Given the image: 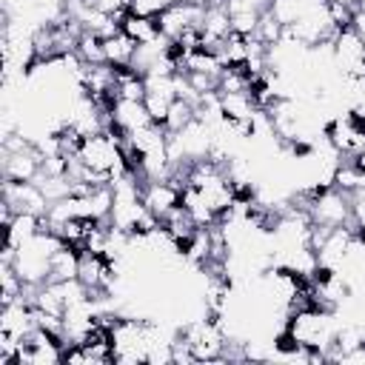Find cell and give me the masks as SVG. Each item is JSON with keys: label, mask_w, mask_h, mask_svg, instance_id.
<instances>
[{"label": "cell", "mask_w": 365, "mask_h": 365, "mask_svg": "<svg viewBox=\"0 0 365 365\" xmlns=\"http://www.w3.org/2000/svg\"><path fill=\"white\" fill-rule=\"evenodd\" d=\"M177 336L185 342V348L191 351V359L194 362H217V359H225L228 354V331L225 325L220 322L217 314H205L200 319H188Z\"/></svg>", "instance_id": "cell-1"}, {"label": "cell", "mask_w": 365, "mask_h": 365, "mask_svg": "<svg viewBox=\"0 0 365 365\" xmlns=\"http://www.w3.org/2000/svg\"><path fill=\"white\" fill-rule=\"evenodd\" d=\"M3 225L14 217V214H37L46 217L51 208V200L43 194V188L37 185V180H3Z\"/></svg>", "instance_id": "cell-2"}, {"label": "cell", "mask_w": 365, "mask_h": 365, "mask_svg": "<svg viewBox=\"0 0 365 365\" xmlns=\"http://www.w3.org/2000/svg\"><path fill=\"white\" fill-rule=\"evenodd\" d=\"M285 37L299 43L302 48H317V46H328L334 37H336V26L328 14V6L325 3H317L311 6L297 23H291L285 29Z\"/></svg>", "instance_id": "cell-3"}, {"label": "cell", "mask_w": 365, "mask_h": 365, "mask_svg": "<svg viewBox=\"0 0 365 365\" xmlns=\"http://www.w3.org/2000/svg\"><path fill=\"white\" fill-rule=\"evenodd\" d=\"M140 200H143V205H145L157 220H163V217H168L174 208L182 205V188H180L171 177H165V180H145V182L140 185Z\"/></svg>", "instance_id": "cell-4"}, {"label": "cell", "mask_w": 365, "mask_h": 365, "mask_svg": "<svg viewBox=\"0 0 365 365\" xmlns=\"http://www.w3.org/2000/svg\"><path fill=\"white\" fill-rule=\"evenodd\" d=\"M202 14H205V6H197V3H191V0H182V3L171 6L168 11H163V14L157 17V23H160L163 37H168V40L174 43L182 31L197 29V26L202 23Z\"/></svg>", "instance_id": "cell-5"}, {"label": "cell", "mask_w": 365, "mask_h": 365, "mask_svg": "<svg viewBox=\"0 0 365 365\" xmlns=\"http://www.w3.org/2000/svg\"><path fill=\"white\" fill-rule=\"evenodd\" d=\"M46 228V220L37 214H14L6 225H3V259H11V254L29 242L34 234H40Z\"/></svg>", "instance_id": "cell-6"}, {"label": "cell", "mask_w": 365, "mask_h": 365, "mask_svg": "<svg viewBox=\"0 0 365 365\" xmlns=\"http://www.w3.org/2000/svg\"><path fill=\"white\" fill-rule=\"evenodd\" d=\"M148 123L154 120L148 117L143 100H114V106L108 108V128H114L117 134H131Z\"/></svg>", "instance_id": "cell-7"}, {"label": "cell", "mask_w": 365, "mask_h": 365, "mask_svg": "<svg viewBox=\"0 0 365 365\" xmlns=\"http://www.w3.org/2000/svg\"><path fill=\"white\" fill-rule=\"evenodd\" d=\"M120 31L128 34L137 46H148V43H157V40L163 37L157 17L137 14V11H125V14L120 17Z\"/></svg>", "instance_id": "cell-8"}, {"label": "cell", "mask_w": 365, "mask_h": 365, "mask_svg": "<svg viewBox=\"0 0 365 365\" xmlns=\"http://www.w3.org/2000/svg\"><path fill=\"white\" fill-rule=\"evenodd\" d=\"M100 40H103V60H106L108 66H114V68H128V66H134L137 43H134L128 34H123V31L117 29V31L100 37Z\"/></svg>", "instance_id": "cell-9"}, {"label": "cell", "mask_w": 365, "mask_h": 365, "mask_svg": "<svg viewBox=\"0 0 365 365\" xmlns=\"http://www.w3.org/2000/svg\"><path fill=\"white\" fill-rule=\"evenodd\" d=\"M77 265H80V251L71 245H60L51 254L48 262V279L46 282H66V279H77Z\"/></svg>", "instance_id": "cell-10"}, {"label": "cell", "mask_w": 365, "mask_h": 365, "mask_svg": "<svg viewBox=\"0 0 365 365\" xmlns=\"http://www.w3.org/2000/svg\"><path fill=\"white\" fill-rule=\"evenodd\" d=\"M194 120H197V103H191V100H185V97H177V100L171 103L165 120H163V128H165L168 134H177V131H182L185 125H191Z\"/></svg>", "instance_id": "cell-11"}, {"label": "cell", "mask_w": 365, "mask_h": 365, "mask_svg": "<svg viewBox=\"0 0 365 365\" xmlns=\"http://www.w3.org/2000/svg\"><path fill=\"white\" fill-rule=\"evenodd\" d=\"M265 48H271V46H277L282 37H285V26L271 14V11H262V17H259V26H257V34H254Z\"/></svg>", "instance_id": "cell-12"}, {"label": "cell", "mask_w": 365, "mask_h": 365, "mask_svg": "<svg viewBox=\"0 0 365 365\" xmlns=\"http://www.w3.org/2000/svg\"><path fill=\"white\" fill-rule=\"evenodd\" d=\"M231 14V31L234 34H242V37H254L257 34V26H259V11H251V9H237V11H228Z\"/></svg>", "instance_id": "cell-13"}, {"label": "cell", "mask_w": 365, "mask_h": 365, "mask_svg": "<svg viewBox=\"0 0 365 365\" xmlns=\"http://www.w3.org/2000/svg\"><path fill=\"white\" fill-rule=\"evenodd\" d=\"M182 0H131L128 3V11H137V14H148V17H160L163 11H168L171 6H177Z\"/></svg>", "instance_id": "cell-14"}, {"label": "cell", "mask_w": 365, "mask_h": 365, "mask_svg": "<svg viewBox=\"0 0 365 365\" xmlns=\"http://www.w3.org/2000/svg\"><path fill=\"white\" fill-rule=\"evenodd\" d=\"M128 3L131 0H94V9H100L103 14H111L120 23V17L128 11Z\"/></svg>", "instance_id": "cell-15"}, {"label": "cell", "mask_w": 365, "mask_h": 365, "mask_svg": "<svg viewBox=\"0 0 365 365\" xmlns=\"http://www.w3.org/2000/svg\"><path fill=\"white\" fill-rule=\"evenodd\" d=\"M228 11H237V9H251V11H268L274 0H222Z\"/></svg>", "instance_id": "cell-16"}, {"label": "cell", "mask_w": 365, "mask_h": 365, "mask_svg": "<svg viewBox=\"0 0 365 365\" xmlns=\"http://www.w3.org/2000/svg\"><path fill=\"white\" fill-rule=\"evenodd\" d=\"M351 29L362 37V43H365V9H359L356 6V11H354V20H351Z\"/></svg>", "instance_id": "cell-17"}]
</instances>
